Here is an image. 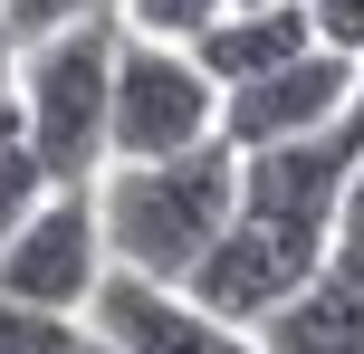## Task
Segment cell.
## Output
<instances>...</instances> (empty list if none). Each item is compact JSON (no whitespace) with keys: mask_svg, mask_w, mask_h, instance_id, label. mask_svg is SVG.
I'll list each match as a JSON object with an SVG mask.
<instances>
[{"mask_svg":"<svg viewBox=\"0 0 364 354\" xmlns=\"http://www.w3.org/2000/svg\"><path fill=\"white\" fill-rule=\"evenodd\" d=\"M10 144H19V96L0 87V153H10Z\"/></svg>","mask_w":364,"mask_h":354,"instance_id":"16","label":"cell"},{"mask_svg":"<svg viewBox=\"0 0 364 354\" xmlns=\"http://www.w3.org/2000/svg\"><path fill=\"white\" fill-rule=\"evenodd\" d=\"M220 10H230V0H115V29H125V38H173V48H192Z\"/></svg>","mask_w":364,"mask_h":354,"instance_id":"10","label":"cell"},{"mask_svg":"<svg viewBox=\"0 0 364 354\" xmlns=\"http://www.w3.org/2000/svg\"><path fill=\"white\" fill-rule=\"evenodd\" d=\"M240 211V153L220 144H182L144 153V163H106L96 172V221H106V259L134 278H192V259L230 230Z\"/></svg>","mask_w":364,"mask_h":354,"instance_id":"1","label":"cell"},{"mask_svg":"<svg viewBox=\"0 0 364 354\" xmlns=\"http://www.w3.org/2000/svg\"><path fill=\"white\" fill-rule=\"evenodd\" d=\"M297 48H316V29H307V10H297V0H250V10H220L211 29L192 38V57L211 67V87H240V77L278 67V57H297Z\"/></svg>","mask_w":364,"mask_h":354,"instance_id":"7","label":"cell"},{"mask_svg":"<svg viewBox=\"0 0 364 354\" xmlns=\"http://www.w3.org/2000/svg\"><path fill=\"white\" fill-rule=\"evenodd\" d=\"M307 10V29H316V48H364V0H297Z\"/></svg>","mask_w":364,"mask_h":354,"instance_id":"14","label":"cell"},{"mask_svg":"<svg viewBox=\"0 0 364 354\" xmlns=\"http://www.w3.org/2000/svg\"><path fill=\"white\" fill-rule=\"evenodd\" d=\"M19 144L38 153L48 182H96L106 172V96H115V19H77V29L19 38Z\"/></svg>","mask_w":364,"mask_h":354,"instance_id":"2","label":"cell"},{"mask_svg":"<svg viewBox=\"0 0 364 354\" xmlns=\"http://www.w3.org/2000/svg\"><path fill=\"white\" fill-rule=\"evenodd\" d=\"M355 96H364V67L346 48H297V57H278V67L220 87V144L250 153V144H278V134H316V125H336Z\"/></svg>","mask_w":364,"mask_h":354,"instance_id":"5","label":"cell"},{"mask_svg":"<svg viewBox=\"0 0 364 354\" xmlns=\"http://www.w3.org/2000/svg\"><path fill=\"white\" fill-rule=\"evenodd\" d=\"M106 221H96V182H48L19 230L0 240V297H29V306H68L87 316L96 278H106Z\"/></svg>","mask_w":364,"mask_h":354,"instance_id":"4","label":"cell"},{"mask_svg":"<svg viewBox=\"0 0 364 354\" xmlns=\"http://www.w3.org/2000/svg\"><path fill=\"white\" fill-rule=\"evenodd\" d=\"M269 354H364V278L355 268H316L269 326H259Z\"/></svg>","mask_w":364,"mask_h":354,"instance_id":"8","label":"cell"},{"mask_svg":"<svg viewBox=\"0 0 364 354\" xmlns=\"http://www.w3.org/2000/svg\"><path fill=\"white\" fill-rule=\"evenodd\" d=\"M326 268H355L364 278V163L346 172V201H336V230H326Z\"/></svg>","mask_w":364,"mask_h":354,"instance_id":"11","label":"cell"},{"mask_svg":"<svg viewBox=\"0 0 364 354\" xmlns=\"http://www.w3.org/2000/svg\"><path fill=\"white\" fill-rule=\"evenodd\" d=\"M220 134V87L192 48L115 29V96H106V163H144Z\"/></svg>","mask_w":364,"mask_h":354,"instance_id":"3","label":"cell"},{"mask_svg":"<svg viewBox=\"0 0 364 354\" xmlns=\"http://www.w3.org/2000/svg\"><path fill=\"white\" fill-rule=\"evenodd\" d=\"M19 38H48V29H77V19H115V0H10Z\"/></svg>","mask_w":364,"mask_h":354,"instance_id":"13","label":"cell"},{"mask_svg":"<svg viewBox=\"0 0 364 354\" xmlns=\"http://www.w3.org/2000/svg\"><path fill=\"white\" fill-rule=\"evenodd\" d=\"M38 192H48V172H38V153H29V144H10V153H0V240L19 230V211H29Z\"/></svg>","mask_w":364,"mask_h":354,"instance_id":"12","label":"cell"},{"mask_svg":"<svg viewBox=\"0 0 364 354\" xmlns=\"http://www.w3.org/2000/svg\"><path fill=\"white\" fill-rule=\"evenodd\" d=\"M87 326L115 354H269L250 326L211 316L182 278H134V268H106L87 297Z\"/></svg>","mask_w":364,"mask_h":354,"instance_id":"6","label":"cell"},{"mask_svg":"<svg viewBox=\"0 0 364 354\" xmlns=\"http://www.w3.org/2000/svg\"><path fill=\"white\" fill-rule=\"evenodd\" d=\"M87 345V316L68 306H29V297H0V354H77Z\"/></svg>","mask_w":364,"mask_h":354,"instance_id":"9","label":"cell"},{"mask_svg":"<svg viewBox=\"0 0 364 354\" xmlns=\"http://www.w3.org/2000/svg\"><path fill=\"white\" fill-rule=\"evenodd\" d=\"M355 67H364V48H355Z\"/></svg>","mask_w":364,"mask_h":354,"instance_id":"18","label":"cell"},{"mask_svg":"<svg viewBox=\"0 0 364 354\" xmlns=\"http://www.w3.org/2000/svg\"><path fill=\"white\" fill-rule=\"evenodd\" d=\"M230 10H250V0H230Z\"/></svg>","mask_w":364,"mask_h":354,"instance_id":"17","label":"cell"},{"mask_svg":"<svg viewBox=\"0 0 364 354\" xmlns=\"http://www.w3.org/2000/svg\"><path fill=\"white\" fill-rule=\"evenodd\" d=\"M10 67H19V19H10V0H0V87H10Z\"/></svg>","mask_w":364,"mask_h":354,"instance_id":"15","label":"cell"}]
</instances>
